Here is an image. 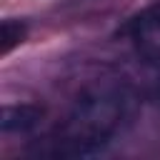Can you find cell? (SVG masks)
Listing matches in <instances>:
<instances>
[{
  "instance_id": "6da1fadb",
  "label": "cell",
  "mask_w": 160,
  "mask_h": 160,
  "mask_svg": "<svg viewBox=\"0 0 160 160\" xmlns=\"http://www.w3.org/2000/svg\"><path fill=\"white\" fill-rule=\"evenodd\" d=\"M122 98L115 90H90L85 92L70 115L65 118L58 135V155H92L118 132L122 122Z\"/></svg>"
},
{
  "instance_id": "3957f363",
  "label": "cell",
  "mask_w": 160,
  "mask_h": 160,
  "mask_svg": "<svg viewBox=\"0 0 160 160\" xmlns=\"http://www.w3.org/2000/svg\"><path fill=\"white\" fill-rule=\"evenodd\" d=\"M45 118V110L40 105H5L2 115H0V128L2 132H30L35 130Z\"/></svg>"
},
{
  "instance_id": "277c9868",
  "label": "cell",
  "mask_w": 160,
  "mask_h": 160,
  "mask_svg": "<svg viewBox=\"0 0 160 160\" xmlns=\"http://www.w3.org/2000/svg\"><path fill=\"white\" fill-rule=\"evenodd\" d=\"M25 35H28V28H25V22H20V20H2V28H0V52L2 55H8L15 45H20L22 40H25Z\"/></svg>"
},
{
  "instance_id": "7a4b0ae2",
  "label": "cell",
  "mask_w": 160,
  "mask_h": 160,
  "mask_svg": "<svg viewBox=\"0 0 160 160\" xmlns=\"http://www.w3.org/2000/svg\"><path fill=\"white\" fill-rule=\"evenodd\" d=\"M128 35L145 62L160 68V5L140 10L128 22Z\"/></svg>"
}]
</instances>
